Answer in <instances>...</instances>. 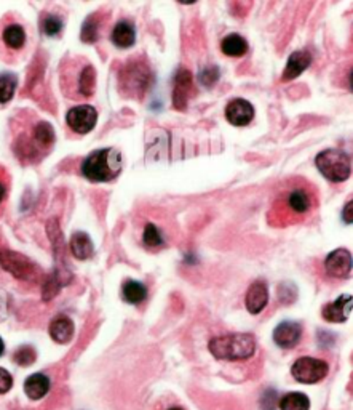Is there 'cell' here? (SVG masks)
I'll list each match as a JSON object with an SVG mask.
<instances>
[{"label":"cell","mask_w":353,"mask_h":410,"mask_svg":"<svg viewBox=\"0 0 353 410\" xmlns=\"http://www.w3.org/2000/svg\"><path fill=\"white\" fill-rule=\"evenodd\" d=\"M318 205L317 191L304 178L290 180L277 194L269 212V223L283 227L309 218Z\"/></svg>","instance_id":"cell-1"},{"label":"cell","mask_w":353,"mask_h":410,"mask_svg":"<svg viewBox=\"0 0 353 410\" xmlns=\"http://www.w3.org/2000/svg\"><path fill=\"white\" fill-rule=\"evenodd\" d=\"M55 130L51 123L37 121L32 123L29 132H23L15 141V155L24 164H34L47 155L55 145Z\"/></svg>","instance_id":"cell-2"},{"label":"cell","mask_w":353,"mask_h":410,"mask_svg":"<svg viewBox=\"0 0 353 410\" xmlns=\"http://www.w3.org/2000/svg\"><path fill=\"white\" fill-rule=\"evenodd\" d=\"M80 61L82 60H74L63 64L61 86L64 95L74 100L90 98L93 96L96 87V71L93 64L85 60L83 64H80Z\"/></svg>","instance_id":"cell-3"},{"label":"cell","mask_w":353,"mask_h":410,"mask_svg":"<svg viewBox=\"0 0 353 410\" xmlns=\"http://www.w3.org/2000/svg\"><path fill=\"white\" fill-rule=\"evenodd\" d=\"M122 172V154L114 148H104L91 153L82 164L83 177L102 183V181H112Z\"/></svg>","instance_id":"cell-4"},{"label":"cell","mask_w":353,"mask_h":410,"mask_svg":"<svg viewBox=\"0 0 353 410\" xmlns=\"http://www.w3.org/2000/svg\"><path fill=\"white\" fill-rule=\"evenodd\" d=\"M208 349L219 361H246L256 353V340L251 334H227L214 337Z\"/></svg>","instance_id":"cell-5"},{"label":"cell","mask_w":353,"mask_h":410,"mask_svg":"<svg viewBox=\"0 0 353 410\" xmlns=\"http://www.w3.org/2000/svg\"><path fill=\"white\" fill-rule=\"evenodd\" d=\"M154 82V73L149 64L138 58V60H130L120 73V90L130 98L141 100L147 93Z\"/></svg>","instance_id":"cell-6"},{"label":"cell","mask_w":353,"mask_h":410,"mask_svg":"<svg viewBox=\"0 0 353 410\" xmlns=\"http://www.w3.org/2000/svg\"><path fill=\"white\" fill-rule=\"evenodd\" d=\"M318 170L331 183H342L352 175V158L341 149H326L315 159Z\"/></svg>","instance_id":"cell-7"},{"label":"cell","mask_w":353,"mask_h":410,"mask_svg":"<svg viewBox=\"0 0 353 410\" xmlns=\"http://www.w3.org/2000/svg\"><path fill=\"white\" fill-rule=\"evenodd\" d=\"M0 266L10 272L13 277L19 279L24 282H34L37 281L38 268L31 262L29 258H26L21 253L11 252V250H0Z\"/></svg>","instance_id":"cell-8"},{"label":"cell","mask_w":353,"mask_h":410,"mask_svg":"<svg viewBox=\"0 0 353 410\" xmlns=\"http://www.w3.org/2000/svg\"><path fill=\"white\" fill-rule=\"evenodd\" d=\"M328 362L309 356L299 357L291 367V375L294 376V380L304 383V385H313V383L322 381L328 375Z\"/></svg>","instance_id":"cell-9"},{"label":"cell","mask_w":353,"mask_h":410,"mask_svg":"<svg viewBox=\"0 0 353 410\" xmlns=\"http://www.w3.org/2000/svg\"><path fill=\"white\" fill-rule=\"evenodd\" d=\"M98 121V113L90 104H80L68 111L66 122L68 127L78 135H87L95 128Z\"/></svg>","instance_id":"cell-10"},{"label":"cell","mask_w":353,"mask_h":410,"mask_svg":"<svg viewBox=\"0 0 353 410\" xmlns=\"http://www.w3.org/2000/svg\"><path fill=\"white\" fill-rule=\"evenodd\" d=\"M325 270L334 279H347L352 276V253L347 249L331 252L325 260Z\"/></svg>","instance_id":"cell-11"},{"label":"cell","mask_w":353,"mask_h":410,"mask_svg":"<svg viewBox=\"0 0 353 410\" xmlns=\"http://www.w3.org/2000/svg\"><path fill=\"white\" fill-rule=\"evenodd\" d=\"M174 90H173V103L176 109H186L187 101L191 96L195 93L194 92V76L191 71L187 69H179L174 76Z\"/></svg>","instance_id":"cell-12"},{"label":"cell","mask_w":353,"mask_h":410,"mask_svg":"<svg viewBox=\"0 0 353 410\" xmlns=\"http://www.w3.org/2000/svg\"><path fill=\"white\" fill-rule=\"evenodd\" d=\"M26 31L19 23L15 21H5L0 26V42H2L4 48L11 53L21 51L26 45Z\"/></svg>","instance_id":"cell-13"},{"label":"cell","mask_w":353,"mask_h":410,"mask_svg":"<svg viewBox=\"0 0 353 410\" xmlns=\"http://www.w3.org/2000/svg\"><path fill=\"white\" fill-rule=\"evenodd\" d=\"M254 108L250 101L243 98H235L227 104L226 119L235 127H245L253 121Z\"/></svg>","instance_id":"cell-14"},{"label":"cell","mask_w":353,"mask_h":410,"mask_svg":"<svg viewBox=\"0 0 353 410\" xmlns=\"http://www.w3.org/2000/svg\"><path fill=\"white\" fill-rule=\"evenodd\" d=\"M302 337V325L297 322L285 321L278 324L275 330H273V342H275L280 348L291 349L296 347Z\"/></svg>","instance_id":"cell-15"},{"label":"cell","mask_w":353,"mask_h":410,"mask_svg":"<svg viewBox=\"0 0 353 410\" xmlns=\"http://www.w3.org/2000/svg\"><path fill=\"white\" fill-rule=\"evenodd\" d=\"M267 303H269V289H267V284L263 281L253 282L245 295L246 309L250 311L251 314H259V312L267 307Z\"/></svg>","instance_id":"cell-16"},{"label":"cell","mask_w":353,"mask_h":410,"mask_svg":"<svg viewBox=\"0 0 353 410\" xmlns=\"http://www.w3.org/2000/svg\"><path fill=\"white\" fill-rule=\"evenodd\" d=\"M352 295H342L339 297L336 302H331L328 304H325V308L322 309V316L328 322H345L350 317L352 312Z\"/></svg>","instance_id":"cell-17"},{"label":"cell","mask_w":353,"mask_h":410,"mask_svg":"<svg viewBox=\"0 0 353 410\" xmlns=\"http://www.w3.org/2000/svg\"><path fill=\"white\" fill-rule=\"evenodd\" d=\"M310 63H312V55L309 50L294 51V53H291L290 58H288L286 68L282 74V81L288 82V81L296 79V77H299L307 68L310 66Z\"/></svg>","instance_id":"cell-18"},{"label":"cell","mask_w":353,"mask_h":410,"mask_svg":"<svg viewBox=\"0 0 353 410\" xmlns=\"http://www.w3.org/2000/svg\"><path fill=\"white\" fill-rule=\"evenodd\" d=\"M110 41H112L115 47L119 48L133 47L136 42L135 24L132 21H128V19H122V21L114 26L112 34H110Z\"/></svg>","instance_id":"cell-19"},{"label":"cell","mask_w":353,"mask_h":410,"mask_svg":"<svg viewBox=\"0 0 353 410\" xmlns=\"http://www.w3.org/2000/svg\"><path fill=\"white\" fill-rule=\"evenodd\" d=\"M50 337L60 344L69 343L74 337V322L68 316H56L50 324Z\"/></svg>","instance_id":"cell-20"},{"label":"cell","mask_w":353,"mask_h":410,"mask_svg":"<svg viewBox=\"0 0 353 410\" xmlns=\"http://www.w3.org/2000/svg\"><path fill=\"white\" fill-rule=\"evenodd\" d=\"M50 379L45 374H34L26 379L24 391L32 401L42 399L50 391Z\"/></svg>","instance_id":"cell-21"},{"label":"cell","mask_w":353,"mask_h":410,"mask_svg":"<svg viewBox=\"0 0 353 410\" xmlns=\"http://www.w3.org/2000/svg\"><path fill=\"white\" fill-rule=\"evenodd\" d=\"M104 18L102 13H93L90 15L82 26V32H80V39L85 43H95L98 39L101 37V31L104 28Z\"/></svg>","instance_id":"cell-22"},{"label":"cell","mask_w":353,"mask_h":410,"mask_svg":"<svg viewBox=\"0 0 353 410\" xmlns=\"http://www.w3.org/2000/svg\"><path fill=\"white\" fill-rule=\"evenodd\" d=\"M69 247H70L72 255H74L77 260H88L95 253L93 240H91L88 234L83 231H78L70 237Z\"/></svg>","instance_id":"cell-23"},{"label":"cell","mask_w":353,"mask_h":410,"mask_svg":"<svg viewBox=\"0 0 353 410\" xmlns=\"http://www.w3.org/2000/svg\"><path fill=\"white\" fill-rule=\"evenodd\" d=\"M222 53L232 58L243 56L248 51V42L240 34H228L221 42Z\"/></svg>","instance_id":"cell-24"},{"label":"cell","mask_w":353,"mask_h":410,"mask_svg":"<svg viewBox=\"0 0 353 410\" xmlns=\"http://www.w3.org/2000/svg\"><path fill=\"white\" fill-rule=\"evenodd\" d=\"M147 297V287L138 281H125L122 285V298L130 304H139Z\"/></svg>","instance_id":"cell-25"},{"label":"cell","mask_w":353,"mask_h":410,"mask_svg":"<svg viewBox=\"0 0 353 410\" xmlns=\"http://www.w3.org/2000/svg\"><path fill=\"white\" fill-rule=\"evenodd\" d=\"M280 410H310V399L304 393H288L278 402Z\"/></svg>","instance_id":"cell-26"},{"label":"cell","mask_w":353,"mask_h":410,"mask_svg":"<svg viewBox=\"0 0 353 410\" xmlns=\"http://www.w3.org/2000/svg\"><path fill=\"white\" fill-rule=\"evenodd\" d=\"M18 87V79L15 74L11 73H4L0 74V104H6L11 101L13 96H15Z\"/></svg>","instance_id":"cell-27"},{"label":"cell","mask_w":353,"mask_h":410,"mask_svg":"<svg viewBox=\"0 0 353 410\" xmlns=\"http://www.w3.org/2000/svg\"><path fill=\"white\" fill-rule=\"evenodd\" d=\"M142 242L147 247H150V249H157V247L163 245V237H162V232L159 227L152 223H147L146 227H144Z\"/></svg>","instance_id":"cell-28"},{"label":"cell","mask_w":353,"mask_h":410,"mask_svg":"<svg viewBox=\"0 0 353 410\" xmlns=\"http://www.w3.org/2000/svg\"><path fill=\"white\" fill-rule=\"evenodd\" d=\"M36 359H37V354H36V349L32 347H21L16 351L15 356H13V361L21 367L32 366V364L36 362Z\"/></svg>","instance_id":"cell-29"},{"label":"cell","mask_w":353,"mask_h":410,"mask_svg":"<svg viewBox=\"0 0 353 410\" xmlns=\"http://www.w3.org/2000/svg\"><path fill=\"white\" fill-rule=\"evenodd\" d=\"M63 29V19L56 15H45L42 19V31L45 34L53 37L58 36Z\"/></svg>","instance_id":"cell-30"},{"label":"cell","mask_w":353,"mask_h":410,"mask_svg":"<svg viewBox=\"0 0 353 410\" xmlns=\"http://www.w3.org/2000/svg\"><path fill=\"white\" fill-rule=\"evenodd\" d=\"M9 193H10V175L2 165H0V217L4 215L5 203L6 199H9Z\"/></svg>","instance_id":"cell-31"},{"label":"cell","mask_w":353,"mask_h":410,"mask_svg":"<svg viewBox=\"0 0 353 410\" xmlns=\"http://www.w3.org/2000/svg\"><path fill=\"white\" fill-rule=\"evenodd\" d=\"M199 79L201 83H204V86L211 87L213 83H216L219 79V71H218V68H214V66L206 68L205 71H201Z\"/></svg>","instance_id":"cell-32"},{"label":"cell","mask_w":353,"mask_h":410,"mask_svg":"<svg viewBox=\"0 0 353 410\" xmlns=\"http://www.w3.org/2000/svg\"><path fill=\"white\" fill-rule=\"evenodd\" d=\"M13 386V379L9 370L0 367V394L9 393Z\"/></svg>","instance_id":"cell-33"},{"label":"cell","mask_w":353,"mask_h":410,"mask_svg":"<svg viewBox=\"0 0 353 410\" xmlns=\"http://www.w3.org/2000/svg\"><path fill=\"white\" fill-rule=\"evenodd\" d=\"M344 221L345 223H352V200H349V204L344 208Z\"/></svg>","instance_id":"cell-34"},{"label":"cell","mask_w":353,"mask_h":410,"mask_svg":"<svg viewBox=\"0 0 353 410\" xmlns=\"http://www.w3.org/2000/svg\"><path fill=\"white\" fill-rule=\"evenodd\" d=\"M5 294L0 292V319L6 316V304H5Z\"/></svg>","instance_id":"cell-35"},{"label":"cell","mask_w":353,"mask_h":410,"mask_svg":"<svg viewBox=\"0 0 353 410\" xmlns=\"http://www.w3.org/2000/svg\"><path fill=\"white\" fill-rule=\"evenodd\" d=\"M4 351H5V344H4V340H2V338H0V356L4 354Z\"/></svg>","instance_id":"cell-36"},{"label":"cell","mask_w":353,"mask_h":410,"mask_svg":"<svg viewBox=\"0 0 353 410\" xmlns=\"http://www.w3.org/2000/svg\"><path fill=\"white\" fill-rule=\"evenodd\" d=\"M168 410H182L181 407H172V409H168Z\"/></svg>","instance_id":"cell-37"}]
</instances>
